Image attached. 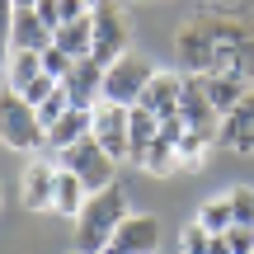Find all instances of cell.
Wrapping results in <instances>:
<instances>
[{
	"label": "cell",
	"instance_id": "cell-6",
	"mask_svg": "<svg viewBox=\"0 0 254 254\" xmlns=\"http://www.w3.org/2000/svg\"><path fill=\"white\" fill-rule=\"evenodd\" d=\"M151 62L146 57H123V62L109 66V75H104V104H118V109H136L146 94V85H151Z\"/></svg>",
	"mask_w": 254,
	"mask_h": 254
},
{
	"label": "cell",
	"instance_id": "cell-9",
	"mask_svg": "<svg viewBox=\"0 0 254 254\" xmlns=\"http://www.w3.org/2000/svg\"><path fill=\"white\" fill-rule=\"evenodd\" d=\"M127 123H132V109H118V104H99V113H94V141H99L113 160H127V155H132Z\"/></svg>",
	"mask_w": 254,
	"mask_h": 254
},
{
	"label": "cell",
	"instance_id": "cell-11",
	"mask_svg": "<svg viewBox=\"0 0 254 254\" xmlns=\"http://www.w3.org/2000/svg\"><path fill=\"white\" fill-rule=\"evenodd\" d=\"M179 99H184V75H174V71H155L136 109H146L155 123H165V118H179Z\"/></svg>",
	"mask_w": 254,
	"mask_h": 254
},
{
	"label": "cell",
	"instance_id": "cell-12",
	"mask_svg": "<svg viewBox=\"0 0 254 254\" xmlns=\"http://www.w3.org/2000/svg\"><path fill=\"white\" fill-rule=\"evenodd\" d=\"M155 245H160V221L141 212V217H127L118 226V236L104 254H155Z\"/></svg>",
	"mask_w": 254,
	"mask_h": 254
},
{
	"label": "cell",
	"instance_id": "cell-18",
	"mask_svg": "<svg viewBox=\"0 0 254 254\" xmlns=\"http://www.w3.org/2000/svg\"><path fill=\"white\" fill-rule=\"evenodd\" d=\"M43 75L47 71H43V57H38V52H14V57H9V75H5V80H9V94L33 90Z\"/></svg>",
	"mask_w": 254,
	"mask_h": 254
},
{
	"label": "cell",
	"instance_id": "cell-14",
	"mask_svg": "<svg viewBox=\"0 0 254 254\" xmlns=\"http://www.w3.org/2000/svg\"><path fill=\"white\" fill-rule=\"evenodd\" d=\"M85 136H94V113H80V109H71L62 123L47 132V151L52 155H66L71 146H80Z\"/></svg>",
	"mask_w": 254,
	"mask_h": 254
},
{
	"label": "cell",
	"instance_id": "cell-27",
	"mask_svg": "<svg viewBox=\"0 0 254 254\" xmlns=\"http://www.w3.org/2000/svg\"><path fill=\"white\" fill-rule=\"evenodd\" d=\"M226 245H231V254H254V226H231Z\"/></svg>",
	"mask_w": 254,
	"mask_h": 254
},
{
	"label": "cell",
	"instance_id": "cell-16",
	"mask_svg": "<svg viewBox=\"0 0 254 254\" xmlns=\"http://www.w3.org/2000/svg\"><path fill=\"white\" fill-rule=\"evenodd\" d=\"M94 14V9H90ZM57 52H66L71 62H85V57L94 52V19H80V24H66V28H57Z\"/></svg>",
	"mask_w": 254,
	"mask_h": 254
},
{
	"label": "cell",
	"instance_id": "cell-1",
	"mask_svg": "<svg viewBox=\"0 0 254 254\" xmlns=\"http://www.w3.org/2000/svg\"><path fill=\"white\" fill-rule=\"evenodd\" d=\"M179 57L189 75H221V80H254V14L250 9H198L179 28Z\"/></svg>",
	"mask_w": 254,
	"mask_h": 254
},
{
	"label": "cell",
	"instance_id": "cell-8",
	"mask_svg": "<svg viewBox=\"0 0 254 254\" xmlns=\"http://www.w3.org/2000/svg\"><path fill=\"white\" fill-rule=\"evenodd\" d=\"M57 33L43 24V14H38V5H14L9 9V52H52Z\"/></svg>",
	"mask_w": 254,
	"mask_h": 254
},
{
	"label": "cell",
	"instance_id": "cell-29",
	"mask_svg": "<svg viewBox=\"0 0 254 254\" xmlns=\"http://www.w3.org/2000/svg\"><path fill=\"white\" fill-rule=\"evenodd\" d=\"M207 254H231V245H226V236H212V245H207Z\"/></svg>",
	"mask_w": 254,
	"mask_h": 254
},
{
	"label": "cell",
	"instance_id": "cell-2",
	"mask_svg": "<svg viewBox=\"0 0 254 254\" xmlns=\"http://www.w3.org/2000/svg\"><path fill=\"white\" fill-rule=\"evenodd\" d=\"M127 217H132V212H127V189L123 184L94 193V198L85 202V212L75 217V254H104Z\"/></svg>",
	"mask_w": 254,
	"mask_h": 254
},
{
	"label": "cell",
	"instance_id": "cell-22",
	"mask_svg": "<svg viewBox=\"0 0 254 254\" xmlns=\"http://www.w3.org/2000/svg\"><path fill=\"white\" fill-rule=\"evenodd\" d=\"M141 170L146 174H160V179H165V174H174V170H179V146H170L165 136H155L151 151H146V160H141Z\"/></svg>",
	"mask_w": 254,
	"mask_h": 254
},
{
	"label": "cell",
	"instance_id": "cell-5",
	"mask_svg": "<svg viewBox=\"0 0 254 254\" xmlns=\"http://www.w3.org/2000/svg\"><path fill=\"white\" fill-rule=\"evenodd\" d=\"M0 132H5L9 151H38V146H47V132H43V123H38V109L24 104L19 94H9V90H5V99H0Z\"/></svg>",
	"mask_w": 254,
	"mask_h": 254
},
{
	"label": "cell",
	"instance_id": "cell-25",
	"mask_svg": "<svg viewBox=\"0 0 254 254\" xmlns=\"http://www.w3.org/2000/svg\"><path fill=\"white\" fill-rule=\"evenodd\" d=\"M202 155H207V141L189 132V136L179 141V170H198V165H202Z\"/></svg>",
	"mask_w": 254,
	"mask_h": 254
},
{
	"label": "cell",
	"instance_id": "cell-15",
	"mask_svg": "<svg viewBox=\"0 0 254 254\" xmlns=\"http://www.w3.org/2000/svg\"><path fill=\"white\" fill-rule=\"evenodd\" d=\"M52 193H57V170L47 160H33L28 174H24V207L52 212Z\"/></svg>",
	"mask_w": 254,
	"mask_h": 254
},
{
	"label": "cell",
	"instance_id": "cell-19",
	"mask_svg": "<svg viewBox=\"0 0 254 254\" xmlns=\"http://www.w3.org/2000/svg\"><path fill=\"white\" fill-rule=\"evenodd\" d=\"M207 80V99H212V109L226 118V113H236L240 104H245V94H250V85H240V80H221V75H202Z\"/></svg>",
	"mask_w": 254,
	"mask_h": 254
},
{
	"label": "cell",
	"instance_id": "cell-13",
	"mask_svg": "<svg viewBox=\"0 0 254 254\" xmlns=\"http://www.w3.org/2000/svg\"><path fill=\"white\" fill-rule=\"evenodd\" d=\"M221 141L236 155H254V90L245 94V104H240L236 113L221 118Z\"/></svg>",
	"mask_w": 254,
	"mask_h": 254
},
{
	"label": "cell",
	"instance_id": "cell-10",
	"mask_svg": "<svg viewBox=\"0 0 254 254\" xmlns=\"http://www.w3.org/2000/svg\"><path fill=\"white\" fill-rule=\"evenodd\" d=\"M104 66L94 62V57H85V62H75V71H71V80H66V94H71V109H80V113H99V104H104Z\"/></svg>",
	"mask_w": 254,
	"mask_h": 254
},
{
	"label": "cell",
	"instance_id": "cell-23",
	"mask_svg": "<svg viewBox=\"0 0 254 254\" xmlns=\"http://www.w3.org/2000/svg\"><path fill=\"white\" fill-rule=\"evenodd\" d=\"M198 226L207 231V236H226V231L236 226V217H231V198H212V202H202Z\"/></svg>",
	"mask_w": 254,
	"mask_h": 254
},
{
	"label": "cell",
	"instance_id": "cell-17",
	"mask_svg": "<svg viewBox=\"0 0 254 254\" xmlns=\"http://www.w3.org/2000/svg\"><path fill=\"white\" fill-rule=\"evenodd\" d=\"M85 202H90V189H85L80 179H75L71 170H57V193H52V212H62V217H80Z\"/></svg>",
	"mask_w": 254,
	"mask_h": 254
},
{
	"label": "cell",
	"instance_id": "cell-26",
	"mask_svg": "<svg viewBox=\"0 0 254 254\" xmlns=\"http://www.w3.org/2000/svg\"><path fill=\"white\" fill-rule=\"evenodd\" d=\"M43 71L52 75L57 85H66V80H71V71H75V62H71L66 52H57V47H52V52H43Z\"/></svg>",
	"mask_w": 254,
	"mask_h": 254
},
{
	"label": "cell",
	"instance_id": "cell-4",
	"mask_svg": "<svg viewBox=\"0 0 254 254\" xmlns=\"http://www.w3.org/2000/svg\"><path fill=\"white\" fill-rule=\"evenodd\" d=\"M62 170H71L75 179H80L85 189H90V198L118 184V160H113V155L104 151V146L94 141V136H85L80 146H71V151L62 155Z\"/></svg>",
	"mask_w": 254,
	"mask_h": 254
},
{
	"label": "cell",
	"instance_id": "cell-28",
	"mask_svg": "<svg viewBox=\"0 0 254 254\" xmlns=\"http://www.w3.org/2000/svg\"><path fill=\"white\" fill-rule=\"evenodd\" d=\"M207 245H212V236L198 226V221H193V226L184 231V254H207Z\"/></svg>",
	"mask_w": 254,
	"mask_h": 254
},
{
	"label": "cell",
	"instance_id": "cell-3",
	"mask_svg": "<svg viewBox=\"0 0 254 254\" xmlns=\"http://www.w3.org/2000/svg\"><path fill=\"white\" fill-rule=\"evenodd\" d=\"M94 62L109 71L113 62L132 57V24H127V9L123 5H94Z\"/></svg>",
	"mask_w": 254,
	"mask_h": 254
},
{
	"label": "cell",
	"instance_id": "cell-24",
	"mask_svg": "<svg viewBox=\"0 0 254 254\" xmlns=\"http://www.w3.org/2000/svg\"><path fill=\"white\" fill-rule=\"evenodd\" d=\"M226 198H231V217H236V226H254V189L240 184V189H231Z\"/></svg>",
	"mask_w": 254,
	"mask_h": 254
},
{
	"label": "cell",
	"instance_id": "cell-21",
	"mask_svg": "<svg viewBox=\"0 0 254 254\" xmlns=\"http://www.w3.org/2000/svg\"><path fill=\"white\" fill-rule=\"evenodd\" d=\"M38 14H43V24L57 33V28H66V24L90 19V5H80V0H38Z\"/></svg>",
	"mask_w": 254,
	"mask_h": 254
},
{
	"label": "cell",
	"instance_id": "cell-20",
	"mask_svg": "<svg viewBox=\"0 0 254 254\" xmlns=\"http://www.w3.org/2000/svg\"><path fill=\"white\" fill-rule=\"evenodd\" d=\"M127 136H132V155H127V160H132V165H141V160H146V151H151V141L160 136V123H155V118H151L146 109H132Z\"/></svg>",
	"mask_w": 254,
	"mask_h": 254
},
{
	"label": "cell",
	"instance_id": "cell-7",
	"mask_svg": "<svg viewBox=\"0 0 254 254\" xmlns=\"http://www.w3.org/2000/svg\"><path fill=\"white\" fill-rule=\"evenodd\" d=\"M179 118H184V127H189L193 136H202L207 146L221 136V113L212 109V99H207V80H202V75H184Z\"/></svg>",
	"mask_w": 254,
	"mask_h": 254
}]
</instances>
